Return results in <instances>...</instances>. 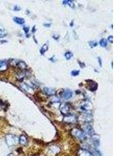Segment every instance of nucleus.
Listing matches in <instances>:
<instances>
[{
  "label": "nucleus",
  "instance_id": "f257e3e1",
  "mask_svg": "<svg viewBox=\"0 0 139 156\" xmlns=\"http://www.w3.org/2000/svg\"><path fill=\"white\" fill-rule=\"evenodd\" d=\"M5 139L6 144L10 147L17 145L19 141V139L17 136L12 134H7Z\"/></svg>",
  "mask_w": 139,
  "mask_h": 156
},
{
  "label": "nucleus",
  "instance_id": "f03ea898",
  "mask_svg": "<svg viewBox=\"0 0 139 156\" xmlns=\"http://www.w3.org/2000/svg\"><path fill=\"white\" fill-rule=\"evenodd\" d=\"M60 109L62 113H64V114H66V113L68 112L69 110V107L68 105L66 104H62L60 106Z\"/></svg>",
  "mask_w": 139,
  "mask_h": 156
},
{
  "label": "nucleus",
  "instance_id": "7ed1b4c3",
  "mask_svg": "<svg viewBox=\"0 0 139 156\" xmlns=\"http://www.w3.org/2000/svg\"><path fill=\"white\" fill-rule=\"evenodd\" d=\"M19 142L23 145H25L28 143V139L27 138L25 135H22L19 138Z\"/></svg>",
  "mask_w": 139,
  "mask_h": 156
},
{
  "label": "nucleus",
  "instance_id": "20e7f679",
  "mask_svg": "<svg viewBox=\"0 0 139 156\" xmlns=\"http://www.w3.org/2000/svg\"><path fill=\"white\" fill-rule=\"evenodd\" d=\"M44 91L45 92V93L48 95H52L55 94V91L51 88H45L44 89Z\"/></svg>",
  "mask_w": 139,
  "mask_h": 156
},
{
  "label": "nucleus",
  "instance_id": "39448f33",
  "mask_svg": "<svg viewBox=\"0 0 139 156\" xmlns=\"http://www.w3.org/2000/svg\"><path fill=\"white\" fill-rule=\"evenodd\" d=\"M8 68V65L5 61H0V71H4Z\"/></svg>",
  "mask_w": 139,
  "mask_h": 156
},
{
  "label": "nucleus",
  "instance_id": "423d86ee",
  "mask_svg": "<svg viewBox=\"0 0 139 156\" xmlns=\"http://www.w3.org/2000/svg\"><path fill=\"white\" fill-rule=\"evenodd\" d=\"M75 135L76 136H77L78 138L81 139H83L85 137V135L84 133H83V132L78 130H77L75 131Z\"/></svg>",
  "mask_w": 139,
  "mask_h": 156
},
{
  "label": "nucleus",
  "instance_id": "0eeeda50",
  "mask_svg": "<svg viewBox=\"0 0 139 156\" xmlns=\"http://www.w3.org/2000/svg\"><path fill=\"white\" fill-rule=\"evenodd\" d=\"M72 95H73L72 92L69 90H67L64 93L63 97H64V98L66 99V100H68V99L71 98L72 97Z\"/></svg>",
  "mask_w": 139,
  "mask_h": 156
},
{
  "label": "nucleus",
  "instance_id": "6e6552de",
  "mask_svg": "<svg viewBox=\"0 0 139 156\" xmlns=\"http://www.w3.org/2000/svg\"><path fill=\"white\" fill-rule=\"evenodd\" d=\"M14 20L15 23L17 24L22 25L23 24L25 23V20L22 18H19V17H14Z\"/></svg>",
  "mask_w": 139,
  "mask_h": 156
},
{
  "label": "nucleus",
  "instance_id": "1a4fd4ad",
  "mask_svg": "<svg viewBox=\"0 0 139 156\" xmlns=\"http://www.w3.org/2000/svg\"><path fill=\"white\" fill-rule=\"evenodd\" d=\"M16 65L18 66V67H19L21 69H24L26 67V64L25 63V62L22 61H19Z\"/></svg>",
  "mask_w": 139,
  "mask_h": 156
},
{
  "label": "nucleus",
  "instance_id": "9d476101",
  "mask_svg": "<svg viewBox=\"0 0 139 156\" xmlns=\"http://www.w3.org/2000/svg\"><path fill=\"white\" fill-rule=\"evenodd\" d=\"M80 153V156H93L90 152L85 150H81Z\"/></svg>",
  "mask_w": 139,
  "mask_h": 156
},
{
  "label": "nucleus",
  "instance_id": "9b49d317",
  "mask_svg": "<svg viewBox=\"0 0 139 156\" xmlns=\"http://www.w3.org/2000/svg\"><path fill=\"white\" fill-rule=\"evenodd\" d=\"M100 44L101 46L102 47H106L107 46V44L106 40L105 39H102L100 42Z\"/></svg>",
  "mask_w": 139,
  "mask_h": 156
},
{
  "label": "nucleus",
  "instance_id": "f8f14e48",
  "mask_svg": "<svg viewBox=\"0 0 139 156\" xmlns=\"http://www.w3.org/2000/svg\"><path fill=\"white\" fill-rule=\"evenodd\" d=\"M7 32L4 29H0V39L6 36Z\"/></svg>",
  "mask_w": 139,
  "mask_h": 156
},
{
  "label": "nucleus",
  "instance_id": "ddd939ff",
  "mask_svg": "<svg viewBox=\"0 0 139 156\" xmlns=\"http://www.w3.org/2000/svg\"><path fill=\"white\" fill-rule=\"evenodd\" d=\"M72 56H73L72 53L69 52H68L65 54V57L67 59H70Z\"/></svg>",
  "mask_w": 139,
  "mask_h": 156
},
{
  "label": "nucleus",
  "instance_id": "4468645a",
  "mask_svg": "<svg viewBox=\"0 0 139 156\" xmlns=\"http://www.w3.org/2000/svg\"><path fill=\"white\" fill-rule=\"evenodd\" d=\"M98 88V84L96 83H93V84L92 85V86L90 88V90L92 91H95Z\"/></svg>",
  "mask_w": 139,
  "mask_h": 156
},
{
  "label": "nucleus",
  "instance_id": "2eb2a0df",
  "mask_svg": "<svg viewBox=\"0 0 139 156\" xmlns=\"http://www.w3.org/2000/svg\"><path fill=\"white\" fill-rule=\"evenodd\" d=\"M48 49V46H47V45L45 44H44L43 46H42V48H41V53H44L45 51H47V49Z\"/></svg>",
  "mask_w": 139,
  "mask_h": 156
},
{
  "label": "nucleus",
  "instance_id": "dca6fc26",
  "mask_svg": "<svg viewBox=\"0 0 139 156\" xmlns=\"http://www.w3.org/2000/svg\"><path fill=\"white\" fill-rule=\"evenodd\" d=\"M79 71L74 70V71H73L72 72V74L73 76H76V75H78L79 74Z\"/></svg>",
  "mask_w": 139,
  "mask_h": 156
},
{
  "label": "nucleus",
  "instance_id": "f3484780",
  "mask_svg": "<svg viewBox=\"0 0 139 156\" xmlns=\"http://www.w3.org/2000/svg\"><path fill=\"white\" fill-rule=\"evenodd\" d=\"M90 43H92V44H90V45L92 47H95L97 45H98V44H97V43H96V42H90Z\"/></svg>",
  "mask_w": 139,
  "mask_h": 156
},
{
  "label": "nucleus",
  "instance_id": "a211bd4d",
  "mask_svg": "<svg viewBox=\"0 0 139 156\" xmlns=\"http://www.w3.org/2000/svg\"><path fill=\"white\" fill-rule=\"evenodd\" d=\"M108 41L111 42V43H113V36H110L108 37Z\"/></svg>",
  "mask_w": 139,
  "mask_h": 156
},
{
  "label": "nucleus",
  "instance_id": "6ab92c4d",
  "mask_svg": "<svg viewBox=\"0 0 139 156\" xmlns=\"http://www.w3.org/2000/svg\"><path fill=\"white\" fill-rule=\"evenodd\" d=\"M7 156H15V155H14V154L13 153H9Z\"/></svg>",
  "mask_w": 139,
  "mask_h": 156
}]
</instances>
